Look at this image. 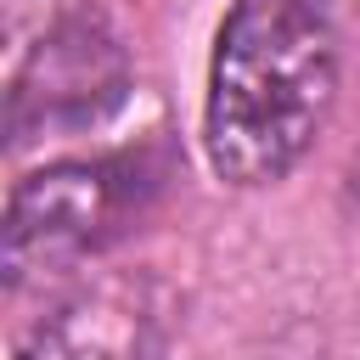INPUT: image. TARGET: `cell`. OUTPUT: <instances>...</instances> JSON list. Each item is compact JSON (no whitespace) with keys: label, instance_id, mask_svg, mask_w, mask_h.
Returning <instances> with one entry per match:
<instances>
[{"label":"cell","instance_id":"obj_1","mask_svg":"<svg viewBox=\"0 0 360 360\" xmlns=\"http://www.w3.org/2000/svg\"><path fill=\"white\" fill-rule=\"evenodd\" d=\"M338 96V28L326 0H231L202 107L219 180L270 186L321 135Z\"/></svg>","mask_w":360,"mask_h":360},{"label":"cell","instance_id":"obj_2","mask_svg":"<svg viewBox=\"0 0 360 360\" xmlns=\"http://www.w3.org/2000/svg\"><path fill=\"white\" fill-rule=\"evenodd\" d=\"M174 180V158L163 146L107 152V158H68L11 186L6 225H0V270L6 287L51 281L79 259L101 253L124 236Z\"/></svg>","mask_w":360,"mask_h":360},{"label":"cell","instance_id":"obj_3","mask_svg":"<svg viewBox=\"0 0 360 360\" xmlns=\"http://www.w3.org/2000/svg\"><path fill=\"white\" fill-rule=\"evenodd\" d=\"M124 96H129L124 39L101 11H68L22 56L6 96V135L11 146H28L45 135L90 129L107 112H118Z\"/></svg>","mask_w":360,"mask_h":360},{"label":"cell","instance_id":"obj_4","mask_svg":"<svg viewBox=\"0 0 360 360\" xmlns=\"http://www.w3.org/2000/svg\"><path fill=\"white\" fill-rule=\"evenodd\" d=\"M174 292L152 270H107L79 281L34 321L17 360H163Z\"/></svg>","mask_w":360,"mask_h":360},{"label":"cell","instance_id":"obj_5","mask_svg":"<svg viewBox=\"0 0 360 360\" xmlns=\"http://www.w3.org/2000/svg\"><path fill=\"white\" fill-rule=\"evenodd\" d=\"M349 197H354V208H360V158H354V169H349Z\"/></svg>","mask_w":360,"mask_h":360}]
</instances>
